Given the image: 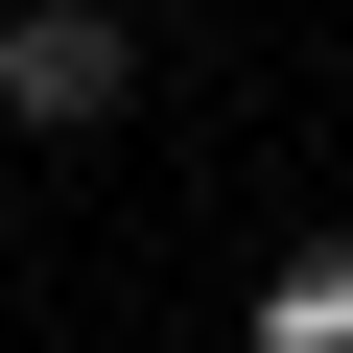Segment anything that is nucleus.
I'll return each instance as SVG.
<instances>
[{"mask_svg": "<svg viewBox=\"0 0 353 353\" xmlns=\"http://www.w3.org/2000/svg\"><path fill=\"white\" fill-rule=\"evenodd\" d=\"M141 94V24L118 0H24V24H0V118H48V141H94Z\"/></svg>", "mask_w": 353, "mask_h": 353, "instance_id": "obj_1", "label": "nucleus"}]
</instances>
